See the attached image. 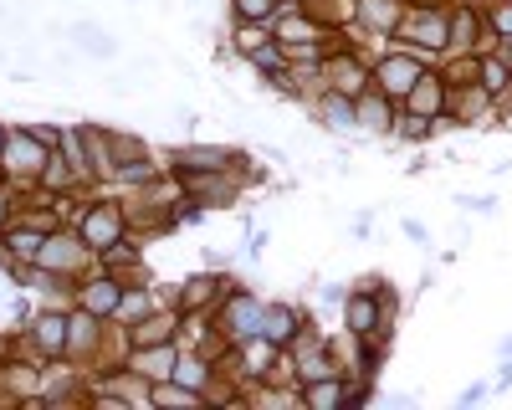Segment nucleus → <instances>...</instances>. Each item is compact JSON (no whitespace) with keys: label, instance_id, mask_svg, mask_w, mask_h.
<instances>
[{"label":"nucleus","instance_id":"obj_1","mask_svg":"<svg viewBox=\"0 0 512 410\" xmlns=\"http://www.w3.org/2000/svg\"><path fill=\"white\" fill-rule=\"evenodd\" d=\"M420 72H425V62L415 52H390V57H379V67H369V88H379L384 98L405 103L410 88L420 82Z\"/></svg>","mask_w":512,"mask_h":410},{"label":"nucleus","instance_id":"obj_2","mask_svg":"<svg viewBox=\"0 0 512 410\" xmlns=\"http://www.w3.org/2000/svg\"><path fill=\"white\" fill-rule=\"evenodd\" d=\"M221 328L226 339H256L262 334V303H256V293H246V287L226 282V298H221Z\"/></svg>","mask_w":512,"mask_h":410},{"label":"nucleus","instance_id":"obj_3","mask_svg":"<svg viewBox=\"0 0 512 410\" xmlns=\"http://www.w3.org/2000/svg\"><path fill=\"white\" fill-rule=\"evenodd\" d=\"M47 144H41L31 129H11L6 134V144H0V170L6 175H41L47 170Z\"/></svg>","mask_w":512,"mask_h":410},{"label":"nucleus","instance_id":"obj_4","mask_svg":"<svg viewBox=\"0 0 512 410\" xmlns=\"http://www.w3.org/2000/svg\"><path fill=\"white\" fill-rule=\"evenodd\" d=\"M77 236L93 246V252L103 257L108 246H123V205H113V200H98L88 216H82V226H77Z\"/></svg>","mask_w":512,"mask_h":410},{"label":"nucleus","instance_id":"obj_5","mask_svg":"<svg viewBox=\"0 0 512 410\" xmlns=\"http://www.w3.org/2000/svg\"><path fill=\"white\" fill-rule=\"evenodd\" d=\"M88 257H93V246L82 241V236H57V231H52L47 241H41V257H36V262L52 267V272H77Z\"/></svg>","mask_w":512,"mask_h":410},{"label":"nucleus","instance_id":"obj_6","mask_svg":"<svg viewBox=\"0 0 512 410\" xmlns=\"http://www.w3.org/2000/svg\"><path fill=\"white\" fill-rule=\"evenodd\" d=\"M180 175H210V170H236V154L231 149H210V144H185L169 154Z\"/></svg>","mask_w":512,"mask_h":410},{"label":"nucleus","instance_id":"obj_7","mask_svg":"<svg viewBox=\"0 0 512 410\" xmlns=\"http://www.w3.org/2000/svg\"><path fill=\"white\" fill-rule=\"evenodd\" d=\"M128 369L144 380V385H154V380H169L180 369V349H175V339L169 344H149V349H134V359H128Z\"/></svg>","mask_w":512,"mask_h":410},{"label":"nucleus","instance_id":"obj_8","mask_svg":"<svg viewBox=\"0 0 512 410\" xmlns=\"http://www.w3.org/2000/svg\"><path fill=\"white\" fill-rule=\"evenodd\" d=\"M400 16H405V0H359L354 26L369 31V36H395Z\"/></svg>","mask_w":512,"mask_h":410},{"label":"nucleus","instance_id":"obj_9","mask_svg":"<svg viewBox=\"0 0 512 410\" xmlns=\"http://www.w3.org/2000/svg\"><path fill=\"white\" fill-rule=\"evenodd\" d=\"M323 77H328V88H333V93H349V98H359V93L369 88V67L354 62V52L328 57V62H323Z\"/></svg>","mask_w":512,"mask_h":410},{"label":"nucleus","instance_id":"obj_10","mask_svg":"<svg viewBox=\"0 0 512 410\" xmlns=\"http://www.w3.org/2000/svg\"><path fill=\"white\" fill-rule=\"evenodd\" d=\"M67 36H72V47H77L82 57H93V62H113V57H118V41H113L98 21H72Z\"/></svg>","mask_w":512,"mask_h":410},{"label":"nucleus","instance_id":"obj_11","mask_svg":"<svg viewBox=\"0 0 512 410\" xmlns=\"http://www.w3.org/2000/svg\"><path fill=\"white\" fill-rule=\"evenodd\" d=\"M354 108H359V129H369V134H390L395 129V98H384L379 88H364L354 98Z\"/></svg>","mask_w":512,"mask_h":410},{"label":"nucleus","instance_id":"obj_12","mask_svg":"<svg viewBox=\"0 0 512 410\" xmlns=\"http://www.w3.org/2000/svg\"><path fill=\"white\" fill-rule=\"evenodd\" d=\"M405 108H410V113H420V118H436V113H446V82H441L436 72H420V82L410 88Z\"/></svg>","mask_w":512,"mask_h":410},{"label":"nucleus","instance_id":"obj_13","mask_svg":"<svg viewBox=\"0 0 512 410\" xmlns=\"http://www.w3.org/2000/svg\"><path fill=\"white\" fill-rule=\"evenodd\" d=\"M31 344L47 354V359H62L67 354V313H41L31 323Z\"/></svg>","mask_w":512,"mask_h":410},{"label":"nucleus","instance_id":"obj_14","mask_svg":"<svg viewBox=\"0 0 512 410\" xmlns=\"http://www.w3.org/2000/svg\"><path fill=\"white\" fill-rule=\"evenodd\" d=\"M118 298H123V287H118L113 277H93V282L77 287V308H88V313H98V318L118 313Z\"/></svg>","mask_w":512,"mask_h":410},{"label":"nucleus","instance_id":"obj_15","mask_svg":"<svg viewBox=\"0 0 512 410\" xmlns=\"http://www.w3.org/2000/svg\"><path fill=\"white\" fill-rule=\"evenodd\" d=\"M318 123H323V129H359V108H354V98L328 88V93L318 98Z\"/></svg>","mask_w":512,"mask_h":410},{"label":"nucleus","instance_id":"obj_16","mask_svg":"<svg viewBox=\"0 0 512 410\" xmlns=\"http://www.w3.org/2000/svg\"><path fill=\"white\" fill-rule=\"evenodd\" d=\"M262 339H272L277 349H287V344L297 339V308H292V303L262 308Z\"/></svg>","mask_w":512,"mask_h":410},{"label":"nucleus","instance_id":"obj_17","mask_svg":"<svg viewBox=\"0 0 512 410\" xmlns=\"http://www.w3.org/2000/svg\"><path fill=\"white\" fill-rule=\"evenodd\" d=\"M477 82L492 93V98H502L507 88H512V62L507 57H497V47L492 52H482V62H477Z\"/></svg>","mask_w":512,"mask_h":410},{"label":"nucleus","instance_id":"obj_18","mask_svg":"<svg viewBox=\"0 0 512 410\" xmlns=\"http://www.w3.org/2000/svg\"><path fill=\"white\" fill-rule=\"evenodd\" d=\"M297 400L313 405V410H328V405H344L349 390H344V380H338V375H328V380H313V385H297Z\"/></svg>","mask_w":512,"mask_h":410},{"label":"nucleus","instance_id":"obj_19","mask_svg":"<svg viewBox=\"0 0 512 410\" xmlns=\"http://www.w3.org/2000/svg\"><path fill=\"white\" fill-rule=\"evenodd\" d=\"M169 328H180V318L175 313H149V318H139L134 323V349H149V344H169Z\"/></svg>","mask_w":512,"mask_h":410},{"label":"nucleus","instance_id":"obj_20","mask_svg":"<svg viewBox=\"0 0 512 410\" xmlns=\"http://www.w3.org/2000/svg\"><path fill=\"white\" fill-rule=\"evenodd\" d=\"M41 241H47V231L16 226V231H11V257H16V262H36V257H41Z\"/></svg>","mask_w":512,"mask_h":410},{"label":"nucleus","instance_id":"obj_21","mask_svg":"<svg viewBox=\"0 0 512 410\" xmlns=\"http://www.w3.org/2000/svg\"><path fill=\"white\" fill-rule=\"evenodd\" d=\"M231 16L236 21H256V26H272L277 0H231Z\"/></svg>","mask_w":512,"mask_h":410},{"label":"nucleus","instance_id":"obj_22","mask_svg":"<svg viewBox=\"0 0 512 410\" xmlns=\"http://www.w3.org/2000/svg\"><path fill=\"white\" fill-rule=\"evenodd\" d=\"M328 375H338V364L323 359V354H308L303 364H297V385H313V380H328Z\"/></svg>","mask_w":512,"mask_h":410},{"label":"nucleus","instance_id":"obj_23","mask_svg":"<svg viewBox=\"0 0 512 410\" xmlns=\"http://www.w3.org/2000/svg\"><path fill=\"white\" fill-rule=\"evenodd\" d=\"M118 313L134 318V323L149 318V313H154V293H123V298H118Z\"/></svg>","mask_w":512,"mask_h":410},{"label":"nucleus","instance_id":"obj_24","mask_svg":"<svg viewBox=\"0 0 512 410\" xmlns=\"http://www.w3.org/2000/svg\"><path fill=\"white\" fill-rule=\"evenodd\" d=\"M175 380H185L190 390H210V364L205 359H190V364L175 369Z\"/></svg>","mask_w":512,"mask_h":410},{"label":"nucleus","instance_id":"obj_25","mask_svg":"<svg viewBox=\"0 0 512 410\" xmlns=\"http://www.w3.org/2000/svg\"><path fill=\"white\" fill-rule=\"evenodd\" d=\"M210 287H216L210 277H190V282H185V293H180V308H195V303H205V298H210Z\"/></svg>","mask_w":512,"mask_h":410},{"label":"nucleus","instance_id":"obj_26","mask_svg":"<svg viewBox=\"0 0 512 410\" xmlns=\"http://www.w3.org/2000/svg\"><path fill=\"white\" fill-rule=\"evenodd\" d=\"M487 26L512 36V0H497V6H487Z\"/></svg>","mask_w":512,"mask_h":410},{"label":"nucleus","instance_id":"obj_27","mask_svg":"<svg viewBox=\"0 0 512 410\" xmlns=\"http://www.w3.org/2000/svg\"><path fill=\"white\" fill-rule=\"evenodd\" d=\"M456 205H466V211H477V216H487V211H492L497 200H492V195H461Z\"/></svg>","mask_w":512,"mask_h":410},{"label":"nucleus","instance_id":"obj_28","mask_svg":"<svg viewBox=\"0 0 512 410\" xmlns=\"http://www.w3.org/2000/svg\"><path fill=\"white\" fill-rule=\"evenodd\" d=\"M492 390H512V354H507V364L497 369V380H492Z\"/></svg>","mask_w":512,"mask_h":410},{"label":"nucleus","instance_id":"obj_29","mask_svg":"<svg viewBox=\"0 0 512 410\" xmlns=\"http://www.w3.org/2000/svg\"><path fill=\"white\" fill-rule=\"evenodd\" d=\"M405 236H410V241H420V246H425V241H431V231H425V226H420V221H415V216H410V221H405Z\"/></svg>","mask_w":512,"mask_h":410},{"label":"nucleus","instance_id":"obj_30","mask_svg":"<svg viewBox=\"0 0 512 410\" xmlns=\"http://www.w3.org/2000/svg\"><path fill=\"white\" fill-rule=\"evenodd\" d=\"M318 298H323V303H344L349 293H344V287H338V282H328V287H323V293H318Z\"/></svg>","mask_w":512,"mask_h":410},{"label":"nucleus","instance_id":"obj_31","mask_svg":"<svg viewBox=\"0 0 512 410\" xmlns=\"http://www.w3.org/2000/svg\"><path fill=\"white\" fill-rule=\"evenodd\" d=\"M11 216V200H6V190H0V221H6Z\"/></svg>","mask_w":512,"mask_h":410},{"label":"nucleus","instance_id":"obj_32","mask_svg":"<svg viewBox=\"0 0 512 410\" xmlns=\"http://www.w3.org/2000/svg\"><path fill=\"white\" fill-rule=\"evenodd\" d=\"M0 144H6V123H0Z\"/></svg>","mask_w":512,"mask_h":410},{"label":"nucleus","instance_id":"obj_33","mask_svg":"<svg viewBox=\"0 0 512 410\" xmlns=\"http://www.w3.org/2000/svg\"><path fill=\"white\" fill-rule=\"evenodd\" d=\"M507 41H512V36H507ZM507 62H512V47H507Z\"/></svg>","mask_w":512,"mask_h":410}]
</instances>
